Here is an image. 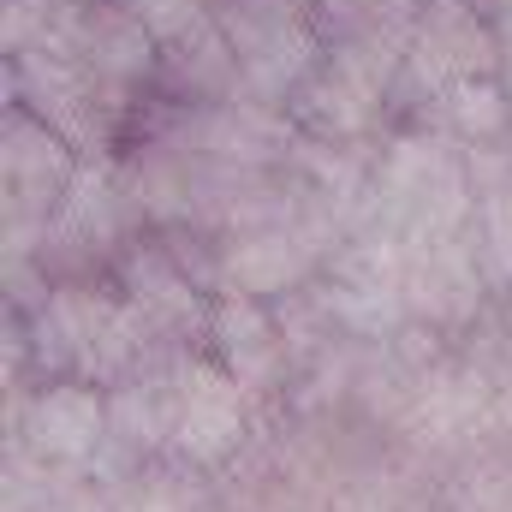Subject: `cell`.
Segmentation results:
<instances>
[{
	"label": "cell",
	"mask_w": 512,
	"mask_h": 512,
	"mask_svg": "<svg viewBox=\"0 0 512 512\" xmlns=\"http://www.w3.org/2000/svg\"><path fill=\"white\" fill-rule=\"evenodd\" d=\"M30 346L42 376L54 382H96V387H126L143 370V358L161 346L155 328L126 304V292L90 286V280H66L54 286L36 316H30Z\"/></svg>",
	"instance_id": "obj_1"
},
{
	"label": "cell",
	"mask_w": 512,
	"mask_h": 512,
	"mask_svg": "<svg viewBox=\"0 0 512 512\" xmlns=\"http://www.w3.org/2000/svg\"><path fill=\"white\" fill-rule=\"evenodd\" d=\"M370 209L387 233H429V227H471V155L441 131L393 137L370 173Z\"/></svg>",
	"instance_id": "obj_2"
},
{
	"label": "cell",
	"mask_w": 512,
	"mask_h": 512,
	"mask_svg": "<svg viewBox=\"0 0 512 512\" xmlns=\"http://www.w3.org/2000/svg\"><path fill=\"white\" fill-rule=\"evenodd\" d=\"M6 108H30L36 120L60 131L78 155H114V137L126 120V84L102 78L96 66H84L72 48H30L6 60Z\"/></svg>",
	"instance_id": "obj_3"
},
{
	"label": "cell",
	"mask_w": 512,
	"mask_h": 512,
	"mask_svg": "<svg viewBox=\"0 0 512 512\" xmlns=\"http://www.w3.org/2000/svg\"><path fill=\"white\" fill-rule=\"evenodd\" d=\"M483 72H501V30H489L471 0H417L411 42L387 84V114H423L447 84Z\"/></svg>",
	"instance_id": "obj_4"
},
{
	"label": "cell",
	"mask_w": 512,
	"mask_h": 512,
	"mask_svg": "<svg viewBox=\"0 0 512 512\" xmlns=\"http://www.w3.org/2000/svg\"><path fill=\"white\" fill-rule=\"evenodd\" d=\"M78 149L36 120L30 108H6V143H0V173H6V245H18V233L30 239V251H42L48 221L66 197V185L78 179Z\"/></svg>",
	"instance_id": "obj_5"
},
{
	"label": "cell",
	"mask_w": 512,
	"mask_h": 512,
	"mask_svg": "<svg viewBox=\"0 0 512 512\" xmlns=\"http://www.w3.org/2000/svg\"><path fill=\"white\" fill-rule=\"evenodd\" d=\"M405 310L429 328H465L483 310L489 274L471 227H429V233H405Z\"/></svg>",
	"instance_id": "obj_6"
},
{
	"label": "cell",
	"mask_w": 512,
	"mask_h": 512,
	"mask_svg": "<svg viewBox=\"0 0 512 512\" xmlns=\"http://www.w3.org/2000/svg\"><path fill=\"white\" fill-rule=\"evenodd\" d=\"M179 417H173V453L191 465H227L245 441V387L233 382L209 352L173 358Z\"/></svg>",
	"instance_id": "obj_7"
},
{
	"label": "cell",
	"mask_w": 512,
	"mask_h": 512,
	"mask_svg": "<svg viewBox=\"0 0 512 512\" xmlns=\"http://www.w3.org/2000/svg\"><path fill=\"white\" fill-rule=\"evenodd\" d=\"M131 209H137V197H131L126 173H114L108 155H84V161H78V179L66 185V197H60V209H54V221H48L42 251H60L66 262L120 256Z\"/></svg>",
	"instance_id": "obj_8"
},
{
	"label": "cell",
	"mask_w": 512,
	"mask_h": 512,
	"mask_svg": "<svg viewBox=\"0 0 512 512\" xmlns=\"http://www.w3.org/2000/svg\"><path fill=\"white\" fill-rule=\"evenodd\" d=\"M24 447L42 465H84L96 459V447L108 441V399L96 382H48L30 405H24Z\"/></svg>",
	"instance_id": "obj_9"
},
{
	"label": "cell",
	"mask_w": 512,
	"mask_h": 512,
	"mask_svg": "<svg viewBox=\"0 0 512 512\" xmlns=\"http://www.w3.org/2000/svg\"><path fill=\"white\" fill-rule=\"evenodd\" d=\"M310 268H316V251L310 239H298V227H251L215 251L209 286L239 298H286L292 286L310 280Z\"/></svg>",
	"instance_id": "obj_10"
},
{
	"label": "cell",
	"mask_w": 512,
	"mask_h": 512,
	"mask_svg": "<svg viewBox=\"0 0 512 512\" xmlns=\"http://www.w3.org/2000/svg\"><path fill=\"white\" fill-rule=\"evenodd\" d=\"M114 262H120L126 304L155 328V340H173V334L209 340V304L197 298V280L161 251V245H126Z\"/></svg>",
	"instance_id": "obj_11"
},
{
	"label": "cell",
	"mask_w": 512,
	"mask_h": 512,
	"mask_svg": "<svg viewBox=\"0 0 512 512\" xmlns=\"http://www.w3.org/2000/svg\"><path fill=\"white\" fill-rule=\"evenodd\" d=\"M209 358L245 387L262 393L280 376V328L268 316V298H239V292H221V304H209Z\"/></svg>",
	"instance_id": "obj_12"
},
{
	"label": "cell",
	"mask_w": 512,
	"mask_h": 512,
	"mask_svg": "<svg viewBox=\"0 0 512 512\" xmlns=\"http://www.w3.org/2000/svg\"><path fill=\"white\" fill-rule=\"evenodd\" d=\"M417 120H423V131L453 137L459 149H495L512 131V90L501 84V72L459 78V84H447Z\"/></svg>",
	"instance_id": "obj_13"
},
{
	"label": "cell",
	"mask_w": 512,
	"mask_h": 512,
	"mask_svg": "<svg viewBox=\"0 0 512 512\" xmlns=\"http://www.w3.org/2000/svg\"><path fill=\"white\" fill-rule=\"evenodd\" d=\"M471 155V191H477V209H471V239L483 256V274L489 286H512V155L495 149H465Z\"/></svg>",
	"instance_id": "obj_14"
},
{
	"label": "cell",
	"mask_w": 512,
	"mask_h": 512,
	"mask_svg": "<svg viewBox=\"0 0 512 512\" xmlns=\"http://www.w3.org/2000/svg\"><path fill=\"white\" fill-rule=\"evenodd\" d=\"M501 84L512 90V12H507V24H501Z\"/></svg>",
	"instance_id": "obj_15"
},
{
	"label": "cell",
	"mask_w": 512,
	"mask_h": 512,
	"mask_svg": "<svg viewBox=\"0 0 512 512\" xmlns=\"http://www.w3.org/2000/svg\"><path fill=\"white\" fill-rule=\"evenodd\" d=\"M274 6H286V12H298V18H316V0H274Z\"/></svg>",
	"instance_id": "obj_16"
}]
</instances>
